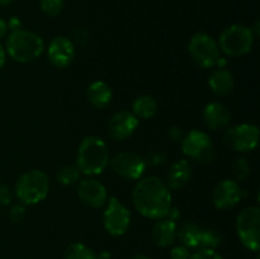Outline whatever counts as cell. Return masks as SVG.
Returning <instances> with one entry per match:
<instances>
[{
  "instance_id": "obj_1",
  "label": "cell",
  "mask_w": 260,
  "mask_h": 259,
  "mask_svg": "<svg viewBox=\"0 0 260 259\" xmlns=\"http://www.w3.org/2000/svg\"><path fill=\"white\" fill-rule=\"evenodd\" d=\"M131 198L137 212L150 220L167 217L172 208V190L165 180L156 175H147L137 180Z\"/></svg>"
},
{
  "instance_id": "obj_2",
  "label": "cell",
  "mask_w": 260,
  "mask_h": 259,
  "mask_svg": "<svg viewBox=\"0 0 260 259\" xmlns=\"http://www.w3.org/2000/svg\"><path fill=\"white\" fill-rule=\"evenodd\" d=\"M108 145L103 139L95 135L85 136L79 144L76 152V168L85 177H95L102 174L109 165Z\"/></svg>"
},
{
  "instance_id": "obj_3",
  "label": "cell",
  "mask_w": 260,
  "mask_h": 259,
  "mask_svg": "<svg viewBox=\"0 0 260 259\" xmlns=\"http://www.w3.org/2000/svg\"><path fill=\"white\" fill-rule=\"evenodd\" d=\"M4 48L7 56H9L13 61L29 63L42 56L45 52V42L36 32L22 28L8 33Z\"/></svg>"
},
{
  "instance_id": "obj_4",
  "label": "cell",
  "mask_w": 260,
  "mask_h": 259,
  "mask_svg": "<svg viewBox=\"0 0 260 259\" xmlns=\"http://www.w3.org/2000/svg\"><path fill=\"white\" fill-rule=\"evenodd\" d=\"M50 190V179L43 170L30 169L18 178L14 195L24 206H33L42 202Z\"/></svg>"
},
{
  "instance_id": "obj_5",
  "label": "cell",
  "mask_w": 260,
  "mask_h": 259,
  "mask_svg": "<svg viewBox=\"0 0 260 259\" xmlns=\"http://www.w3.org/2000/svg\"><path fill=\"white\" fill-rule=\"evenodd\" d=\"M255 41V35L251 27L243 24H231L222 30L218 38L221 53L228 57H241L251 51Z\"/></svg>"
},
{
  "instance_id": "obj_6",
  "label": "cell",
  "mask_w": 260,
  "mask_h": 259,
  "mask_svg": "<svg viewBox=\"0 0 260 259\" xmlns=\"http://www.w3.org/2000/svg\"><path fill=\"white\" fill-rule=\"evenodd\" d=\"M188 52L196 65L202 69L216 68L221 58L218 42L206 32H197L190 37L188 43Z\"/></svg>"
},
{
  "instance_id": "obj_7",
  "label": "cell",
  "mask_w": 260,
  "mask_h": 259,
  "mask_svg": "<svg viewBox=\"0 0 260 259\" xmlns=\"http://www.w3.org/2000/svg\"><path fill=\"white\" fill-rule=\"evenodd\" d=\"M182 151L188 159L201 164H210L216 157V149L210 135L202 130H192L183 136Z\"/></svg>"
},
{
  "instance_id": "obj_8",
  "label": "cell",
  "mask_w": 260,
  "mask_h": 259,
  "mask_svg": "<svg viewBox=\"0 0 260 259\" xmlns=\"http://www.w3.org/2000/svg\"><path fill=\"white\" fill-rule=\"evenodd\" d=\"M236 234L248 250L258 253L260 248V208L258 206L245 207L236 217Z\"/></svg>"
},
{
  "instance_id": "obj_9",
  "label": "cell",
  "mask_w": 260,
  "mask_h": 259,
  "mask_svg": "<svg viewBox=\"0 0 260 259\" xmlns=\"http://www.w3.org/2000/svg\"><path fill=\"white\" fill-rule=\"evenodd\" d=\"M131 225V211L117 197L107 200L103 211V226L112 236H122L128 231Z\"/></svg>"
},
{
  "instance_id": "obj_10",
  "label": "cell",
  "mask_w": 260,
  "mask_h": 259,
  "mask_svg": "<svg viewBox=\"0 0 260 259\" xmlns=\"http://www.w3.org/2000/svg\"><path fill=\"white\" fill-rule=\"evenodd\" d=\"M223 142L234 151H253L259 144L258 126L253 123H241L238 126L228 127L223 134Z\"/></svg>"
},
{
  "instance_id": "obj_11",
  "label": "cell",
  "mask_w": 260,
  "mask_h": 259,
  "mask_svg": "<svg viewBox=\"0 0 260 259\" xmlns=\"http://www.w3.org/2000/svg\"><path fill=\"white\" fill-rule=\"evenodd\" d=\"M114 174L126 180H139L146 172L147 163L144 156L132 151L118 152L109 160Z\"/></svg>"
},
{
  "instance_id": "obj_12",
  "label": "cell",
  "mask_w": 260,
  "mask_h": 259,
  "mask_svg": "<svg viewBox=\"0 0 260 259\" xmlns=\"http://www.w3.org/2000/svg\"><path fill=\"white\" fill-rule=\"evenodd\" d=\"M245 197L240 183L234 179H222L212 190V202L218 210H230Z\"/></svg>"
},
{
  "instance_id": "obj_13",
  "label": "cell",
  "mask_w": 260,
  "mask_h": 259,
  "mask_svg": "<svg viewBox=\"0 0 260 259\" xmlns=\"http://www.w3.org/2000/svg\"><path fill=\"white\" fill-rule=\"evenodd\" d=\"M78 197L84 205L91 208L103 207L108 200L107 188L94 177H86L79 180Z\"/></svg>"
},
{
  "instance_id": "obj_14",
  "label": "cell",
  "mask_w": 260,
  "mask_h": 259,
  "mask_svg": "<svg viewBox=\"0 0 260 259\" xmlns=\"http://www.w3.org/2000/svg\"><path fill=\"white\" fill-rule=\"evenodd\" d=\"M75 45L66 36H56L47 46V58L55 68L63 69L75 58Z\"/></svg>"
},
{
  "instance_id": "obj_15",
  "label": "cell",
  "mask_w": 260,
  "mask_h": 259,
  "mask_svg": "<svg viewBox=\"0 0 260 259\" xmlns=\"http://www.w3.org/2000/svg\"><path fill=\"white\" fill-rule=\"evenodd\" d=\"M140 119L131 111H118L108 122V135L116 141H123L131 137L139 128Z\"/></svg>"
},
{
  "instance_id": "obj_16",
  "label": "cell",
  "mask_w": 260,
  "mask_h": 259,
  "mask_svg": "<svg viewBox=\"0 0 260 259\" xmlns=\"http://www.w3.org/2000/svg\"><path fill=\"white\" fill-rule=\"evenodd\" d=\"M202 118L208 130L218 131L230 126L231 113L225 104L220 102H210L203 108Z\"/></svg>"
},
{
  "instance_id": "obj_17",
  "label": "cell",
  "mask_w": 260,
  "mask_h": 259,
  "mask_svg": "<svg viewBox=\"0 0 260 259\" xmlns=\"http://www.w3.org/2000/svg\"><path fill=\"white\" fill-rule=\"evenodd\" d=\"M193 175L192 164L187 159H179L172 164L167 174V185L170 190H180L187 187Z\"/></svg>"
},
{
  "instance_id": "obj_18",
  "label": "cell",
  "mask_w": 260,
  "mask_h": 259,
  "mask_svg": "<svg viewBox=\"0 0 260 259\" xmlns=\"http://www.w3.org/2000/svg\"><path fill=\"white\" fill-rule=\"evenodd\" d=\"M177 221L170 220L169 217L160 218L152 228V240L159 248H169L175 243L178 236Z\"/></svg>"
},
{
  "instance_id": "obj_19",
  "label": "cell",
  "mask_w": 260,
  "mask_h": 259,
  "mask_svg": "<svg viewBox=\"0 0 260 259\" xmlns=\"http://www.w3.org/2000/svg\"><path fill=\"white\" fill-rule=\"evenodd\" d=\"M208 86L211 91L217 96L229 95L234 90L235 79L233 73L226 68H216L208 78Z\"/></svg>"
},
{
  "instance_id": "obj_20",
  "label": "cell",
  "mask_w": 260,
  "mask_h": 259,
  "mask_svg": "<svg viewBox=\"0 0 260 259\" xmlns=\"http://www.w3.org/2000/svg\"><path fill=\"white\" fill-rule=\"evenodd\" d=\"M86 98L91 106L98 109H103L113 99V91L106 81L95 80L89 84L86 88Z\"/></svg>"
},
{
  "instance_id": "obj_21",
  "label": "cell",
  "mask_w": 260,
  "mask_h": 259,
  "mask_svg": "<svg viewBox=\"0 0 260 259\" xmlns=\"http://www.w3.org/2000/svg\"><path fill=\"white\" fill-rule=\"evenodd\" d=\"M159 111L157 101L152 95L144 94L137 96L132 103V113L139 119H150Z\"/></svg>"
},
{
  "instance_id": "obj_22",
  "label": "cell",
  "mask_w": 260,
  "mask_h": 259,
  "mask_svg": "<svg viewBox=\"0 0 260 259\" xmlns=\"http://www.w3.org/2000/svg\"><path fill=\"white\" fill-rule=\"evenodd\" d=\"M201 235H202V228L194 222L183 223L180 228H178V236L180 244L187 246L188 249H200L201 246Z\"/></svg>"
},
{
  "instance_id": "obj_23",
  "label": "cell",
  "mask_w": 260,
  "mask_h": 259,
  "mask_svg": "<svg viewBox=\"0 0 260 259\" xmlns=\"http://www.w3.org/2000/svg\"><path fill=\"white\" fill-rule=\"evenodd\" d=\"M63 259H99V256L88 245L76 241L66 246Z\"/></svg>"
},
{
  "instance_id": "obj_24",
  "label": "cell",
  "mask_w": 260,
  "mask_h": 259,
  "mask_svg": "<svg viewBox=\"0 0 260 259\" xmlns=\"http://www.w3.org/2000/svg\"><path fill=\"white\" fill-rule=\"evenodd\" d=\"M81 173L79 172V169L76 168V165H63L62 168H60V170L56 174V179L60 183L61 185H73L75 183H78L80 180Z\"/></svg>"
},
{
  "instance_id": "obj_25",
  "label": "cell",
  "mask_w": 260,
  "mask_h": 259,
  "mask_svg": "<svg viewBox=\"0 0 260 259\" xmlns=\"http://www.w3.org/2000/svg\"><path fill=\"white\" fill-rule=\"evenodd\" d=\"M222 244V234L215 228H202L201 246L206 249H217Z\"/></svg>"
},
{
  "instance_id": "obj_26",
  "label": "cell",
  "mask_w": 260,
  "mask_h": 259,
  "mask_svg": "<svg viewBox=\"0 0 260 259\" xmlns=\"http://www.w3.org/2000/svg\"><path fill=\"white\" fill-rule=\"evenodd\" d=\"M231 170H233L234 180L240 183L245 182V180L248 179L251 172V167L246 157L239 156L236 157L233 161V164H231Z\"/></svg>"
},
{
  "instance_id": "obj_27",
  "label": "cell",
  "mask_w": 260,
  "mask_h": 259,
  "mask_svg": "<svg viewBox=\"0 0 260 259\" xmlns=\"http://www.w3.org/2000/svg\"><path fill=\"white\" fill-rule=\"evenodd\" d=\"M40 8L48 17H57L65 7V0H38Z\"/></svg>"
},
{
  "instance_id": "obj_28",
  "label": "cell",
  "mask_w": 260,
  "mask_h": 259,
  "mask_svg": "<svg viewBox=\"0 0 260 259\" xmlns=\"http://www.w3.org/2000/svg\"><path fill=\"white\" fill-rule=\"evenodd\" d=\"M189 259H225L220 253L217 251V249H206V248H200L196 249L194 253H192Z\"/></svg>"
},
{
  "instance_id": "obj_29",
  "label": "cell",
  "mask_w": 260,
  "mask_h": 259,
  "mask_svg": "<svg viewBox=\"0 0 260 259\" xmlns=\"http://www.w3.org/2000/svg\"><path fill=\"white\" fill-rule=\"evenodd\" d=\"M27 215V208L23 203H17L13 205L9 210V220L14 223H19L24 220Z\"/></svg>"
},
{
  "instance_id": "obj_30",
  "label": "cell",
  "mask_w": 260,
  "mask_h": 259,
  "mask_svg": "<svg viewBox=\"0 0 260 259\" xmlns=\"http://www.w3.org/2000/svg\"><path fill=\"white\" fill-rule=\"evenodd\" d=\"M170 259H189L192 255V250L184 245H175L170 249Z\"/></svg>"
},
{
  "instance_id": "obj_31",
  "label": "cell",
  "mask_w": 260,
  "mask_h": 259,
  "mask_svg": "<svg viewBox=\"0 0 260 259\" xmlns=\"http://www.w3.org/2000/svg\"><path fill=\"white\" fill-rule=\"evenodd\" d=\"M13 193L4 183H0V206H7L12 202Z\"/></svg>"
},
{
  "instance_id": "obj_32",
  "label": "cell",
  "mask_w": 260,
  "mask_h": 259,
  "mask_svg": "<svg viewBox=\"0 0 260 259\" xmlns=\"http://www.w3.org/2000/svg\"><path fill=\"white\" fill-rule=\"evenodd\" d=\"M146 160L147 164H151V165H160V164H164L165 160H167V156H165L164 152L161 151H152L150 152L149 156H147Z\"/></svg>"
},
{
  "instance_id": "obj_33",
  "label": "cell",
  "mask_w": 260,
  "mask_h": 259,
  "mask_svg": "<svg viewBox=\"0 0 260 259\" xmlns=\"http://www.w3.org/2000/svg\"><path fill=\"white\" fill-rule=\"evenodd\" d=\"M7 27L9 32H14V30L22 29V20L18 17H10L7 20Z\"/></svg>"
},
{
  "instance_id": "obj_34",
  "label": "cell",
  "mask_w": 260,
  "mask_h": 259,
  "mask_svg": "<svg viewBox=\"0 0 260 259\" xmlns=\"http://www.w3.org/2000/svg\"><path fill=\"white\" fill-rule=\"evenodd\" d=\"M183 136H184V134H183L179 127H172L169 130V137L173 141H182Z\"/></svg>"
},
{
  "instance_id": "obj_35",
  "label": "cell",
  "mask_w": 260,
  "mask_h": 259,
  "mask_svg": "<svg viewBox=\"0 0 260 259\" xmlns=\"http://www.w3.org/2000/svg\"><path fill=\"white\" fill-rule=\"evenodd\" d=\"M8 32H9V30H8V27H7V20L0 18V41H2L3 38L7 37Z\"/></svg>"
},
{
  "instance_id": "obj_36",
  "label": "cell",
  "mask_w": 260,
  "mask_h": 259,
  "mask_svg": "<svg viewBox=\"0 0 260 259\" xmlns=\"http://www.w3.org/2000/svg\"><path fill=\"white\" fill-rule=\"evenodd\" d=\"M5 61H7V52H5L4 46L0 45V70H2V69L4 68Z\"/></svg>"
},
{
  "instance_id": "obj_37",
  "label": "cell",
  "mask_w": 260,
  "mask_h": 259,
  "mask_svg": "<svg viewBox=\"0 0 260 259\" xmlns=\"http://www.w3.org/2000/svg\"><path fill=\"white\" fill-rule=\"evenodd\" d=\"M13 2H15V0H0V7H5V5L12 4Z\"/></svg>"
},
{
  "instance_id": "obj_38",
  "label": "cell",
  "mask_w": 260,
  "mask_h": 259,
  "mask_svg": "<svg viewBox=\"0 0 260 259\" xmlns=\"http://www.w3.org/2000/svg\"><path fill=\"white\" fill-rule=\"evenodd\" d=\"M131 259H150V258L146 255H142V254H136V255L132 256Z\"/></svg>"
}]
</instances>
